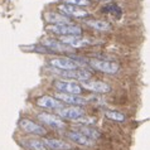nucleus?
I'll return each mask as SVG.
<instances>
[{
    "instance_id": "1",
    "label": "nucleus",
    "mask_w": 150,
    "mask_h": 150,
    "mask_svg": "<svg viewBox=\"0 0 150 150\" xmlns=\"http://www.w3.org/2000/svg\"><path fill=\"white\" fill-rule=\"evenodd\" d=\"M47 30L58 35H81L82 28L76 24H51L47 27Z\"/></svg>"
},
{
    "instance_id": "2",
    "label": "nucleus",
    "mask_w": 150,
    "mask_h": 150,
    "mask_svg": "<svg viewBox=\"0 0 150 150\" xmlns=\"http://www.w3.org/2000/svg\"><path fill=\"white\" fill-rule=\"evenodd\" d=\"M91 67L96 71H100L102 73H107V74H115L119 72L120 66L116 62L112 61H105V59H91L90 62Z\"/></svg>"
},
{
    "instance_id": "3",
    "label": "nucleus",
    "mask_w": 150,
    "mask_h": 150,
    "mask_svg": "<svg viewBox=\"0 0 150 150\" xmlns=\"http://www.w3.org/2000/svg\"><path fill=\"white\" fill-rule=\"evenodd\" d=\"M53 87L59 91V92L64 93H73V95H81L83 92L82 86H80L76 82L72 81H63V80H57L53 82Z\"/></svg>"
},
{
    "instance_id": "4",
    "label": "nucleus",
    "mask_w": 150,
    "mask_h": 150,
    "mask_svg": "<svg viewBox=\"0 0 150 150\" xmlns=\"http://www.w3.org/2000/svg\"><path fill=\"white\" fill-rule=\"evenodd\" d=\"M58 10L61 11V14H63L66 16H73V18H86L88 16V13L81 6L76 5H71V4H64L62 3L58 5Z\"/></svg>"
},
{
    "instance_id": "5",
    "label": "nucleus",
    "mask_w": 150,
    "mask_h": 150,
    "mask_svg": "<svg viewBox=\"0 0 150 150\" xmlns=\"http://www.w3.org/2000/svg\"><path fill=\"white\" fill-rule=\"evenodd\" d=\"M58 115L62 119H67V120H77L85 116V110L80 106H69V107H61L58 109Z\"/></svg>"
},
{
    "instance_id": "6",
    "label": "nucleus",
    "mask_w": 150,
    "mask_h": 150,
    "mask_svg": "<svg viewBox=\"0 0 150 150\" xmlns=\"http://www.w3.org/2000/svg\"><path fill=\"white\" fill-rule=\"evenodd\" d=\"M82 88H86L92 92H98V93H107L111 91V86L107 85L106 82L102 81H88L85 80L82 82Z\"/></svg>"
},
{
    "instance_id": "7",
    "label": "nucleus",
    "mask_w": 150,
    "mask_h": 150,
    "mask_svg": "<svg viewBox=\"0 0 150 150\" xmlns=\"http://www.w3.org/2000/svg\"><path fill=\"white\" fill-rule=\"evenodd\" d=\"M20 127H22L25 132H28V134L39 135V136H43V135L47 134V131H45V129L43 126L33 122L32 120H29V119H22L20 120Z\"/></svg>"
},
{
    "instance_id": "8",
    "label": "nucleus",
    "mask_w": 150,
    "mask_h": 150,
    "mask_svg": "<svg viewBox=\"0 0 150 150\" xmlns=\"http://www.w3.org/2000/svg\"><path fill=\"white\" fill-rule=\"evenodd\" d=\"M51 66H53L54 68L58 69H74L78 68V63L72 58H67V57H57V58H52L49 61Z\"/></svg>"
},
{
    "instance_id": "9",
    "label": "nucleus",
    "mask_w": 150,
    "mask_h": 150,
    "mask_svg": "<svg viewBox=\"0 0 150 150\" xmlns=\"http://www.w3.org/2000/svg\"><path fill=\"white\" fill-rule=\"evenodd\" d=\"M58 74H61L64 78H74V80H90L91 73L86 69H80V68H74V69H61V72H58Z\"/></svg>"
},
{
    "instance_id": "10",
    "label": "nucleus",
    "mask_w": 150,
    "mask_h": 150,
    "mask_svg": "<svg viewBox=\"0 0 150 150\" xmlns=\"http://www.w3.org/2000/svg\"><path fill=\"white\" fill-rule=\"evenodd\" d=\"M37 105L43 109H49V110H58L61 107H63V102L59 101L56 97L52 96H42V97L37 98Z\"/></svg>"
},
{
    "instance_id": "11",
    "label": "nucleus",
    "mask_w": 150,
    "mask_h": 150,
    "mask_svg": "<svg viewBox=\"0 0 150 150\" xmlns=\"http://www.w3.org/2000/svg\"><path fill=\"white\" fill-rule=\"evenodd\" d=\"M56 98H58L59 101H62L63 103H68V105H74V106H81L86 103V100L81 97L78 95H73V93H62V92H57Z\"/></svg>"
},
{
    "instance_id": "12",
    "label": "nucleus",
    "mask_w": 150,
    "mask_h": 150,
    "mask_svg": "<svg viewBox=\"0 0 150 150\" xmlns=\"http://www.w3.org/2000/svg\"><path fill=\"white\" fill-rule=\"evenodd\" d=\"M38 119L42 122H44L45 125L51 126L53 129H63L66 126V124L63 122L59 116L51 115V114H38Z\"/></svg>"
},
{
    "instance_id": "13",
    "label": "nucleus",
    "mask_w": 150,
    "mask_h": 150,
    "mask_svg": "<svg viewBox=\"0 0 150 150\" xmlns=\"http://www.w3.org/2000/svg\"><path fill=\"white\" fill-rule=\"evenodd\" d=\"M61 42L72 48H81V47H86V45L91 44L88 39L81 38L80 35H62Z\"/></svg>"
},
{
    "instance_id": "14",
    "label": "nucleus",
    "mask_w": 150,
    "mask_h": 150,
    "mask_svg": "<svg viewBox=\"0 0 150 150\" xmlns=\"http://www.w3.org/2000/svg\"><path fill=\"white\" fill-rule=\"evenodd\" d=\"M42 45L49 48L51 51H53L54 53H63V52H72L74 48L69 47V45L62 43V42H58L54 39H45L42 42Z\"/></svg>"
},
{
    "instance_id": "15",
    "label": "nucleus",
    "mask_w": 150,
    "mask_h": 150,
    "mask_svg": "<svg viewBox=\"0 0 150 150\" xmlns=\"http://www.w3.org/2000/svg\"><path fill=\"white\" fill-rule=\"evenodd\" d=\"M67 137L71 139L73 143H77L80 145H83V146H92L95 144L93 143V139L86 136L85 134L82 132H78V131H68L67 132Z\"/></svg>"
},
{
    "instance_id": "16",
    "label": "nucleus",
    "mask_w": 150,
    "mask_h": 150,
    "mask_svg": "<svg viewBox=\"0 0 150 150\" xmlns=\"http://www.w3.org/2000/svg\"><path fill=\"white\" fill-rule=\"evenodd\" d=\"M44 19L49 24H69L71 23L69 16H66L61 13H52V11L51 13H45Z\"/></svg>"
},
{
    "instance_id": "17",
    "label": "nucleus",
    "mask_w": 150,
    "mask_h": 150,
    "mask_svg": "<svg viewBox=\"0 0 150 150\" xmlns=\"http://www.w3.org/2000/svg\"><path fill=\"white\" fill-rule=\"evenodd\" d=\"M43 143L51 150H69L71 145L58 139H45Z\"/></svg>"
},
{
    "instance_id": "18",
    "label": "nucleus",
    "mask_w": 150,
    "mask_h": 150,
    "mask_svg": "<svg viewBox=\"0 0 150 150\" xmlns=\"http://www.w3.org/2000/svg\"><path fill=\"white\" fill-rule=\"evenodd\" d=\"M86 24L98 32H109L112 29V25L106 20H87Z\"/></svg>"
},
{
    "instance_id": "19",
    "label": "nucleus",
    "mask_w": 150,
    "mask_h": 150,
    "mask_svg": "<svg viewBox=\"0 0 150 150\" xmlns=\"http://www.w3.org/2000/svg\"><path fill=\"white\" fill-rule=\"evenodd\" d=\"M105 116L110 120H114V121H124L125 120V115L119 111H106Z\"/></svg>"
},
{
    "instance_id": "20",
    "label": "nucleus",
    "mask_w": 150,
    "mask_h": 150,
    "mask_svg": "<svg viewBox=\"0 0 150 150\" xmlns=\"http://www.w3.org/2000/svg\"><path fill=\"white\" fill-rule=\"evenodd\" d=\"M28 144L33 150H51L43 141L39 140H28Z\"/></svg>"
},
{
    "instance_id": "21",
    "label": "nucleus",
    "mask_w": 150,
    "mask_h": 150,
    "mask_svg": "<svg viewBox=\"0 0 150 150\" xmlns=\"http://www.w3.org/2000/svg\"><path fill=\"white\" fill-rule=\"evenodd\" d=\"M102 13H110L112 15L117 14V16H120L121 15V9H120L117 5H115V4H109V5L102 8Z\"/></svg>"
},
{
    "instance_id": "22",
    "label": "nucleus",
    "mask_w": 150,
    "mask_h": 150,
    "mask_svg": "<svg viewBox=\"0 0 150 150\" xmlns=\"http://www.w3.org/2000/svg\"><path fill=\"white\" fill-rule=\"evenodd\" d=\"M62 3L71 4V5H76V6H88V5H91L90 0H62Z\"/></svg>"
},
{
    "instance_id": "23",
    "label": "nucleus",
    "mask_w": 150,
    "mask_h": 150,
    "mask_svg": "<svg viewBox=\"0 0 150 150\" xmlns=\"http://www.w3.org/2000/svg\"><path fill=\"white\" fill-rule=\"evenodd\" d=\"M81 132L82 134H85L86 136H88V137H91V139H97V137H100V132L97 131V130H95V129H92V127H83L82 130H81Z\"/></svg>"
}]
</instances>
